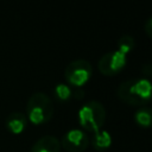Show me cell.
Returning <instances> with one entry per match:
<instances>
[{
    "label": "cell",
    "mask_w": 152,
    "mask_h": 152,
    "mask_svg": "<svg viewBox=\"0 0 152 152\" xmlns=\"http://www.w3.org/2000/svg\"><path fill=\"white\" fill-rule=\"evenodd\" d=\"M116 94L122 102L142 107L152 100V81L146 76L124 81L119 84Z\"/></svg>",
    "instance_id": "cell-1"
},
{
    "label": "cell",
    "mask_w": 152,
    "mask_h": 152,
    "mask_svg": "<svg viewBox=\"0 0 152 152\" xmlns=\"http://www.w3.org/2000/svg\"><path fill=\"white\" fill-rule=\"evenodd\" d=\"M53 103L49 95L43 91L33 93L26 103V118L27 120L36 125H44L51 120L53 115Z\"/></svg>",
    "instance_id": "cell-2"
},
{
    "label": "cell",
    "mask_w": 152,
    "mask_h": 152,
    "mask_svg": "<svg viewBox=\"0 0 152 152\" xmlns=\"http://www.w3.org/2000/svg\"><path fill=\"white\" fill-rule=\"evenodd\" d=\"M77 121L84 132L95 133L100 131L106 121V108L96 101L90 100L82 104L77 112Z\"/></svg>",
    "instance_id": "cell-3"
},
{
    "label": "cell",
    "mask_w": 152,
    "mask_h": 152,
    "mask_svg": "<svg viewBox=\"0 0 152 152\" xmlns=\"http://www.w3.org/2000/svg\"><path fill=\"white\" fill-rule=\"evenodd\" d=\"M93 75L91 64L83 58H77L71 61L64 69V78L66 84L75 88H82Z\"/></svg>",
    "instance_id": "cell-4"
},
{
    "label": "cell",
    "mask_w": 152,
    "mask_h": 152,
    "mask_svg": "<svg viewBox=\"0 0 152 152\" xmlns=\"http://www.w3.org/2000/svg\"><path fill=\"white\" fill-rule=\"evenodd\" d=\"M127 64V56L118 49L102 55L97 62L99 71L104 76H113L119 74Z\"/></svg>",
    "instance_id": "cell-5"
},
{
    "label": "cell",
    "mask_w": 152,
    "mask_h": 152,
    "mask_svg": "<svg viewBox=\"0 0 152 152\" xmlns=\"http://www.w3.org/2000/svg\"><path fill=\"white\" fill-rule=\"evenodd\" d=\"M90 144V139L81 128H71L66 131L61 140V147L68 152H82Z\"/></svg>",
    "instance_id": "cell-6"
},
{
    "label": "cell",
    "mask_w": 152,
    "mask_h": 152,
    "mask_svg": "<svg viewBox=\"0 0 152 152\" xmlns=\"http://www.w3.org/2000/svg\"><path fill=\"white\" fill-rule=\"evenodd\" d=\"M26 114L21 112H12L5 119V126L12 134H21L27 126Z\"/></svg>",
    "instance_id": "cell-7"
},
{
    "label": "cell",
    "mask_w": 152,
    "mask_h": 152,
    "mask_svg": "<svg viewBox=\"0 0 152 152\" xmlns=\"http://www.w3.org/2000/svg\"><path fill=\"white\" fill-rule=\"evenodd\" d=\"M61 141L55 135L40 137L31 147V152H59Z\"/></svg>",
    "instance_id": "cell-8"
},
{
    "label": "cell",
    "mask_w": 152,
    "mask_h": 152,
    "mask_svg": "<svg viewBox=\"0 0 152 152\" xmlns=\"http://www.w3.org/2000/svg\"><path fill=\"white\" fill-rule=\"evenodd\" d=\"M112 134L107 129H100L95 133H93V138L90 140V144L97 151H104L112 145Z\"/></svg>",
    "instance_id": "cell-9"
},
{
    "label": "cell",
    "mask_w": 152,
    "mask_h": 152,
    "mask_svg": "<svg viewBox=\"0 0 152 152\" xmlns=\"http://www.w3.org/2000/svg\"><path fill=\"white\" fill-rule=\"evenodd\" d=\"M134 122L142 128H150L152 127V108L147 107V106H142L139 107L134 115H133Z\"/></svg>",
    "instance_id": "cell-10"
},
{
    "label": "cell",
    "mask_w": 152,
    "mask_h": 152,
    "mask_svg": "<svg viewBox=\"0 0 152 152\" xmlns=\"http://www.w3.org/2000/svg\"><path fill=\"white\" fill-rule=\"evenodd\" d=\"M134 46H135V40L134 37L131 34H124L118 40V50L125 53L126 56L134 49Z\"/></svg>",
    "instance_id": "cell-11"
},
{
    "label": "cell",
    "mask_w": 152,
    "mask_h": 152,
    "mask_svg": "<svg viewBox=\"0 0 152 152\" xmlns=\"http://www.w3.org/2000/svg\"><path fill=\"white\" fill-rule=\"evenodd\" d=\"M53 94H55V96H56L59 101L64 102V101L70 100L74 93H72V90H71V88H70L69 84L61 82V83H57V84L55 86V88H53Z\"/></svg>",
    "instance_id": "cell-12"
},
{
    "label": "cell",
    "mask_w": 152,
    "mask_h": 152,
    "mask_svg": "<svg viewBox=\"0 0 152 152\" xmlns=\"http://www.w3.org/2000/svg\"><path fill=\"white\" fill-rule=\"evenodd\" d=\"M144 31L152 39V17H150V18L146 19V21L144 24Z\"/></svg>",
    "instance_id": "cell-13"
}]
</instances>
